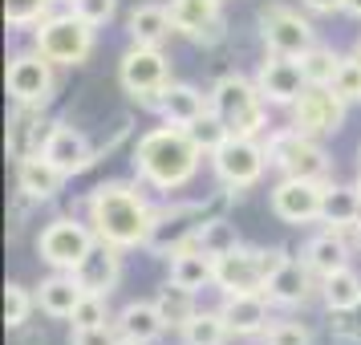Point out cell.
<instances>
[{"instance_id":"cell-1","label":"cell","mask_w":361,"mask_h":345,"mask_svg":"<svg viewBox=\"0 0 361 345\" xmlns=\"http://www.w3.org/2000/svg\"><path fill=\"white\" fill-rule=\"evenodd\" d=\"M147 183L138 179H106L85 195V219L98 231V240L134 252V248H150V236L159 228V207L150 203L142 191Z\"/></svg>"},{"instance_id":"cell-2","label":"cell","mask_w":361,"mask_h":345,"mask_svg":"<svg viewBox=\"0 0 361 345\" xmlns=\"http://www.w3.org/2000/svg\"><path fill=\"white\" fill-rule=\"evenodd\" d=\"M203 150L195 147V138L183 131V126H154L147 131L130 150V167H134V179L147 183L150 191L159 195H175L183 187H191L203 167Z\"/></svg>"},{"instance_id":"cell-3","label":"cell","mask_w":361,"mask_h":345,"mask_svg":"<svg viewBox=\"0 0 361 345\" xmlns=\"http://www.w3.org/2000/svg\"><path fill=\"white\" fill-rule=\"evenodd\" d=\"M264 150H268V167L284 179H333V159L325 150V138H312L296 126H276L264 134Z\"/></svg>"},{"instance_id":"cell-4","label":"cell","mask_w":361,"mask_h":345,"mask_svg":"<svg viewBox=\"0 0 361 345\" xmlns=\"http://www.w3.org/2000/svg\"><path fill=\"white\" fill-rule=\"evenodd\" d=\"M212 94V110L224 118V126L231 134H256L264 138L268 134V102H264L260 85L256 78H244V73H224V78H215V85L207 90Z\"/></svg>"},{"instance_id":"cell-5","label":"cell","mask_w":361,"mask_h":345,"mask_svg":"<svg viewBox=\"0 0 361 345\" xmlns=\"http://www.w3.org/2000/svg\"><path fill=\"white\" fill-rule=\"evenodd\" d=\"M94 45H98V29L82 20L73 8L69 13H49L33 29V49L45 53L57 69H78L94 57Z\"/></svg>"},{"instance_id":"cell-6","label":"cell","mask_w":361,"mask_h":345,"mask_svg":"<svg viewBox=\"0 0 361 345\" xmlns=\"http://www.w3.org/2000/svg\"><path fill=\"white\" fill-rule=\"evenodd\" d=\"M98 231L90 228V219L78 215H57L37 231V256L49 272H78V264L94 252Z\"/></svg>"},{"instance_id":"cell-7","label":"cell","mask_w":361,"mask_h":345,"mask_svg":"<svg viewBox=\"0 0 361 345\" xmlns=\"http://www.w3.org/2000/svg\"><path fill=\"white\" fill-rule=\"evenodd\" d=\"M171 82L175 78H171V61H166L163 49L130 45V49L122 53V61H118V85H122V94L134 106H142V110H154Z\"/></svg>"},{"instance_id":"cell-8","label":"cell","mask_w":361,"mask_h":345,"mask_svg":"<svg viewBox=\"0 0 361 345\" xmlns=\"http://www.w3.org/2000/svg\"><path fill=\"white\" fill-rule=\"evenodd\" d=\"M284 248H260V244H240L215 256V289L219 293H264L268 272L284 260Z\"/></svg>"},{"instance_id":"cell-9","label":"cell","mask_w":361,"mask_h":345,"mask_svg":"<svg viewBox=\"0 0 361 345\" xmlns=\"http://www.w3.org/2000/svg\"><path fill=\"white\" fill-rule=\"evenodd\" d=\"M207 159H212L215 179L224 183L228 191L260 187L264 171H268V150H264V138H256V134H228Z\"/></svg>"},{"instance_id":"cell-10","label":"cell","mask_w":361,"mask_h":345,"mask_svg":"<svg viewBox=\"0 0 361 345\" xmlns=\"http://www.w3.org/2000/svg\"><path fill=\"white\" fill-rule=\"evenodd\" d=\"M4 90H8L13 106H37V110H45L57 98V66H53L45 53L20 49L8 57Z\"/></svg>"},{"instance_id":"cell-11","label":"cell","mask_w":361,"mask_h":345,"mask_svg":"<svg viewBox=\"0 0 361 345\" xmlns=\"http://www.w3.org/2000/svg\"><path fill=\"white\" fill-rule=\"evenodd\" d=\"M256 25H260V41L268 53H284V57H300L305 49L317 45V29L312 20L293 8V4H280V0H268L256 13Z\"/></svg>"},{"instance_id":"cell-12","label":"cell","mask_w":361,"mask_h":345,"mask_svg":"<svg viewBox=\"0 0 361 345\" xmlns=\"http://www.w3.org/2000/svg\"><path fill=\"white\" fill-rule=\"evenodd\" d=\"M321 203H325V183L321 179H284L280 175L268 191V207L280 224L288 228H309L321 224Z\"/></svg>"},{"instance_id":"cell-13","label":"cell","mask_w":361,"mask_h":345,"mask_svg":"<svg viewBox=\"0 0 361 345\" xmlns=\"http://www.w3.org/2000/svg\"><path fill=\"white\" fill-rule=\"evenodd\" d=\"M293 126L296 131L312 134V138H333V134L345 126V114H349V102L333 90V85H309L300 98L293 102Z\"/></svg>"},{"instance_id":"cell-14","label":"cell","mask_w":361,"mask_h":345,"mask_svg":"<svg viewBox=\"0 0 361 345\" xmlns=\"http://www.w3.org/2000/svg\"><path fill=\"white\" fill-rule=\"evenodd\" d=\"M171 20L175 33L187 37L199 49H215L228 37V17H224V0H171Z\"/></svg>"},{"instance_id":"cell-15","label":"cell","mask_w":361,"mask_h":345,"mask_svg":"<svg viewBox=\"0 0 361 345\" xmlns=\"http://www.w3.org/2000/svg\"><path fill=\"white\" fill-rule=\"evenodd\" d=\"M264 296H268L276 309H305L312 296H321V277H317L305 260L284 256V260L268 272V280H264Z\"/></svg>"},{"instance_id":"cell-16","label":"cell","mask_w":361,"mask_h":345,"mask_svg":"<svg viewBox=\"0 0 361 345\" xmlns=\"http://www.w3.org/2000/svg\"><path fill=\"white\" fill-rule=\"evenodd\" d=\"M45 159H49L66 179H78V175H85L90 167L102 159V150L85 138V131H78V126H69V122H53L49 126V138H45V150H41Z\"/></svg>"},{"instance_id":"cell-17","label":"cell","mask_w":361,"mask_h":345,"mask_svg":"<svg viewBox=\"0 0 361 345\" xmlns=\"http://www.w3.org/2000/svg\"><path fill=\"white\" fill-rule=\"evenodd\" d=\"M256 85H260L264 102L272 110H293V102L309 90L305 73H300V61L284 57V53H264L260 69H256Z\"/></svg>"},{"instance_id":"cell-18","label":"cell","mask_w":361,"mask_h":345,"mask_svg":"<svg viewBox=\"0 0 361 345\" xmlns=\"http://www.w3.org/2000/svg\"><path fill=\"white\" fill-rule=\"evenodd\" d=\"M219 309H224V317H228L231 337L256 341V337H264L268 325H272V301H268L264 293H224Z\"/></svg>"},{"instance_id":"cell-19","label":"cell","mask_w":361,"mask_h":345,"mask_svg":"<svg viewBox=\"0 0 361 345\" xmlns=\"http://www.w3.org/2000/svg\"><path fill=\"white\" fill-rule=\"evenodd\" d=\"M49 118L45 110H37V106H17L13 114H8V134H4V147L13 159H33L45 150V138H49Z\"/></svg>"},{"instance_id":"cell-20","label":"cell","mask_w":361,"mask_h":345,"mask_svg":"<svg viewBox=\"0 0 361 345\" xmlns=\"http://www.w3.org/2000/svg\"><path fill=\"white\" fill-rule=\"evenodd\" d=\"M73 277H78V284H82L85 293L110 296L118 284H122V248L98 240V244H94V252L78 264V272H73Z\"/></svg>"},{"instance_id":"cell-21","label":"cell","mask_w":361,"mask_h":345,"mask_svg":"<svg viewBox=\"0 0 361 345\" xmlns=\"http://www.w3.org/2000/svg\"><path fill=\"white\" fill-rule=\"evenodd\" d=\"M114 329L122 341L154 345L166 333V321H163V313H159V305H154V296H150V301H126L114 313Z\"/></svg>"},{"instance_id":"cell-22","label":"cell","mask_w":361,"mask_h":345,"mask_svg":"<svg viewBox=\"0 0 361 345\" xmlns=\"http://www.w3.org/2000/svg\"><path fill=\"white\" fill-rule=\"evenodd\" d=\"M207 110H212V94H203L191 82H171L166 94L159 98V106H154V114L163 118V122H171V126H191Z\"/></svg>"},{"instance_id":"cell-23","label":"cell","mask_w":361,"mask_h":345,"mask_svg":"<svg viewBox=\"0 0 361 345\" xmlns=\"http://www.w3.org/2000/svg\"><path fill=\"white\" fill-rule=\"evenodd\" d=\"M321 228L353 236L361 228V191L357 183H325V203H321Z\"/></svg>"},{"instance_id":"cell-24","label":"cell","mask_w":361,"mask_h":345,"mask_svg":"<svg viewBox=\"0 0 361 345\" xmlns=\"http://www.w3.org/2000/svg\"><path fill=\"white\" fill-rule=\"evenodd\" d=\"M33 293H37V309L45 313L49 321H69V317H73V309L82 305L85 289L78 284V277H73V272H49V277L41 280Z\"/></svg>"},{"instance_id":"cell-25","label":"cell","mask_w":361,"mask_h":345,"mask_svg":"<svg viewBox=\"0 0 361 345\" xmlns=\"http://www.w3.org/2000/svg\"><path fill=\"white\" fill-rule=\"evenodd\" d=\"M126 33H130V45H150V49H163L166 41L175 37V20H171V8L166 4H134L126 13Z\"/></svg>"},{"instance_id":"cell-26","label":"cell","mask_w":361,"mask_h":345,"mask_svg":"<svg viewBox=\"0 0 361 345\" xmlns=\"http://www.w3.org/2000/svg\"><path fill=\"white\" fill-rule=\"evenodd\" d=\"M349 256H353L349 236H345V231H333V228H321L317 236H309V240H305V248H300V260L309 264L317 277H329V272L345 268V264H349Z\"/></svg>"},{"instance_id":"cell-27","label":"cell","mask_w":361,"mask_h":345,"mask_svg":"<svg viewBox=\"0 0 361 345\" xmlns=\"http://www.w3.org/2000/svg\"><path fill=\"white\" fill-rule=\"evenodd\" d=\"M66 187V175L45 159V155H33V159H20L17 163V191L29 195L33 203H49V199L61 195Z\"/></svg>"},{"instance_id":"cell-28","label":"cell","mask_w":361,"mask_h":345,"mask_svg":"<svg viewBox=\"0 0 361 345\" xmlns=\"http://www.w3.org/2000/svg\"><path fill=\"white\" fill-rule=\"evenodd\" d=\"M321 305L333 317H353L361 309V272L353 264H345L337 272L321 277Z\"/></svg>"},{"instance_id":"cell-29","label":"cell","mask_w":361,"mask_h":345,"mask_svg":"<svg viewBox=\"0 0 361 345\" xmlns=\"http://www.w3.org/2000/svg\"><path fill=\"white\" fill-rule=\"evenodd\" d=\"M166 277L183 284V289H215V260L199 248H183L166 260Z\"/></svg>"},{"instance_id":"cell-30","label":"cell","mask_w":361,"mask_h":345,"mask_svg":"<svg viewBox=\"0 0 361 345\" xmlns=\"http://www.w3.org/2000/svg\"><path fill=\"white\" fill-rule=\"evenodd\" d=\"M154 305H159V313H163L166 329H175L179 333L191 317H195L199 301H195V289H183V284H175V280L166 277L163 284H159V293H154Z\"/></svg>"},{"instance_id":"cell-31","label":"cell","mask_w":361,"mask_h":345,"mask_svg":"<svg viewBox=\"0 0 361 345\" xmlns=\"http://www.w3.org/2000/svg\"><path fill=\"white\" fill-rule=\"evenodd\" d=\"M179 337H183V345H228L231 325L219 305L215 309H195V317L179 329Z\"/></svg>"},{"instance_id":"cell-32","label":"cell","mask_w":361,"mask_h":345,"mask_svg":"<svg viewBox=\"0 0 361 345\" xmlns=\"http://www.w3.org/2000/svg\"><path fill=\"white\" fill-rule=\"evenodd\" d=\"M191 244L199 248V252H207V256H224V252H231V248L240 244V231L231 228L228 215H207V219H199L195 231H191Z\"/></svg>"},{"instance_id":"cell-33","label":"cell","mask_w":361,"mask_h":345,"mask_svg":"<svg viewBox=\"0 0 361 345\" xmlns=\"http://www.w3.org/2000/svg\"><path fill=\"white\" fill-rule=\"evenodd\" d=\"M300 73H305V82L309 85H333V78H337V69H341L345 61V53H337L333 45H312V49H305L300 57Z\"/></svg>"},{"instance_id":"cell-34","label":"cell","mask_w":361,"mask_h":345,"mask_svg":"<svg viewBox=\"0 0 361 345\" xmlns=\"http://www.w3.org/2000/svg\"><path fill=\"white\" fill-rule=\"evenodd\" d=\"M37 309V293L33 289H25L20 280H8L4 284V325L8 329H25L29 325V317Z\"/></svg>"},{"instance_id":"cell-35","label":"cell","mask_w":361,"mask_h":345,"mask_svg":"<svg viewBox=\"0 0 361 345\" xmlns=\"http://www.w3.org/2000/svg\"><path fill=\"white\" fill-rule=\"evenodd\" d=\"M49 13H53V0H4V20H8V29H29V33H33Z\"/></svg>"},{"instance_id":"cell-36","label":"cell","mask_w":361,"mask_h":345,"mask_svg":"<svg viewBox=\"0 0 361 345\" xmlns=\"http://www.w3.org/2000/svg\"><path fill=\"white\" fill-rule=\"evenodd\" d=\"M114 321V313H110V296H98V293H85L82 305L73 309L69 317V325L73 329H94V325H110Z\"/></svg>"},{"instance_id":"cell-37","label":"cell","mask_w":361,"mask_h":345,"mask_svg":"<svg viewBox=\"0 0 361 345\" xmlns=\"http://www.w3.org/2000/svg\"><path fill=\"white\" fill-rule=\"evenodd\" d=\"M183 131L191 134V138H195V147L203 150V155H212L215 147H219V143H224V138H228V126H224V118L215 114V110H207V114L199 118V122H191V126H183Z\"/></svg>"},{"instance_id":"cell-38","label":"cell","mask_w":361,"mask_h":345,"mask_svg":"<svg viewBox=\"0 0 361 345\" xmlns=\"http://www.w3.org/2000/svg\"><path fill=\"white\" fill-rule=\"evenodd\" d=\"M333 90H337L349 106H357L361 102V61L353 57V53H345L341 69H337V78H333Z\"/></svg>"},{"instance_id":"cell-39","label":"cell","mask_w":361,"mask_h":345,"mask_svg":"<svg viewBox=\"0 0 361 345\" xmlns=\"http://www.w3.org/2000/svg\"><path fill=\"white\" fill-rule=\"evenodd\" d=\"M260 341H268V345H312V329L300 325V321H272Z\"/></svg>"},{"instance_id":"cell-40","label":"cell","mask_w":361,"mask_h":345,"mask_svg":"<svg viewBox=\"0 0 361 345\" xmlns=\"http://www.w3.org/2000/svg\"><path fill=\"white\" fill-rule=\"evenodd\" d=\"M69 8L82 20H90L94 29H102V25H110L118 17V0H69Z\"/></svg>"},{"instance_id":"cell-41","label":"cell","mask_w":361,"mask_h":345,"mask_svg":"<svg viewBox=\"0 0 361 345\" xmlns=\"http://www.w3.org/2000/svg\"><path fill=\"white\" fill-rule=\"evenodd\" d=\"M122 337H118L114 321L110 325H94V329H69V345H118Z\"/></svg>"},{"instance_id":"cell-42","label":"cell","mask_w":361,"mask_h":345,"mask_svg":"<svg viewBox=\"0 0 361 345\" xmlns=\"http://www.w3.org/2000/svg\"><path fill=\"white\" fill-rule=\"evenodd\" d=\"M300 8L309 17H337V13H345V0H300Z\"/></svg>"},{"instance_id":"cell-43","label":"cell","mask_w":361,"mask_h":345,"mask_svg":"<svg viewBox=\"0 0 361 345\" xmlns=\"http://www.w3.org/2000/svg\"><path fill=\"white\" fill-rule=\"evenodd\" d=\"M345 17L361 20V0H345Z\"/></svg>"},{"instance_id":"cell-44","label":"cell","mask_w":361,"mask_h":345,"mask_svg":"<svg viewBox=\"0 0 361 345\" xmlns=\"http://www.w3.org/2000/svg\"><path fill=\"white\" fill-rule=\"evenodd\" d=\"M349 53H353V57H357V61H361V37H357V41H353V49H349Z\"/></svg>"},{"instance_id":"cell-45","label":"cell","mask_w":361,"mask_h":345,"mask_svg":"<svg viewBox=\"0 0 361 345\" xmlns=\"http://www.w3.org/2000/svg\"><path fill=\"white\" fill-rule=\"evenodd\" d=\"M353 244H357V252H361V228H357V231H353Z\"/></svg>"},{"instance_id":"cell-46","label":"cell","mask_w":361,"mask_h":345,"mask_svg":"<svg viewBox=\"0 0 361 345\" xmlns=\"http://www.w3.org/2000/svg\"><path fill=\"white\" fill-rule=\"evenodd\" d=\"M357 175H361V150H357Z\"/></svg>"},{"instance_id":"cell-47","label":"cell","mask_w":361,"mask_h":345,"mask_svg":"<svg viewBox=\"0 0 361 345\" xmlns=\"http://www.w3.org/2000/svg\"><path fill=\"white\" fill-rule=\"evenodd\" d=\"M118 345H138V341H118Z\"/></svg>"},{"instance_id":"cell-48","label":"cell","mask_w":361,"mask_h":345,"mask_svg":"<svg viewBox=\"0 0 361 345\" xmlns=\"http://www.w3.org/2000/svg\"><path fill=\"white\" fill-rule=\"evenodd\" d=\"M256 345H268V341H256Z\"/></svg>"}]
</instances>
